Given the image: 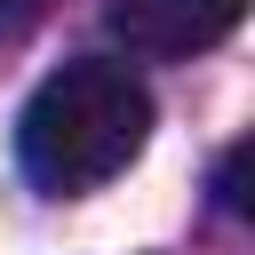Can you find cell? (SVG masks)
I'll list each match as a JSON object with an SVG mask.
<instances>
[{
    "label": "cell",
    "mask_w": 255,
    "mask_h": 255,
    "mask_svg": "<svg viewBox=\"0 0 255 255\" xmlns=\"http://www.w3.org/2000/svg\"><path fill=\"white\" fill-rule=\"evenodd\" d=\"M151 143V88L112 56H72L16 112V167L48 199H80L128 175Z\"/></svg>",
    "instance_id": "cell-1"
},
{
    "label": "cell",
    "mask_w": 255,
    "mask_h": 255,
    "mask_svg": "<svg viewBox=\"0 0 255 255\" xmlns=\"http://www.w3.org/2000/svg\"><path fill=\"white\" fill-rule=\"evenodd\" d=\"M104 16L135 56H199L247 16V0H112Z\"/></svg>",
    "instance_id": "cell-2"
},
{
    "label": "cell",
    "mask_w": 255,
    "mask_h": 255,
    "mask_svg": "<svg viewBox=\"0 0 255 255\" xmlns=\"http://www.w3.org/2000/svg\"><path fill=\"white\" fill-rule=\"evenodd\" d=\"M239 167H247V143H231V151H223V167H215V199H223L231 215L247 207V191H239Z\"/></svg>",
    "instance_id": "cell-3"
},
{
    "label": "cell",
    "mask_w": 255,
    "mask_h": 255,
    "mask_svg": "<svg viewBox=\"0 0 255 255\" xmlns=\"http://www.w3.org/2000/svg\"><path fill=\"white\" fill-rule=\"evenodd\" d=\"M48 16V0H0V40H16V32H32Z\"/></svg>",
    "instance_id": "cell-4"
}]
</instances>
